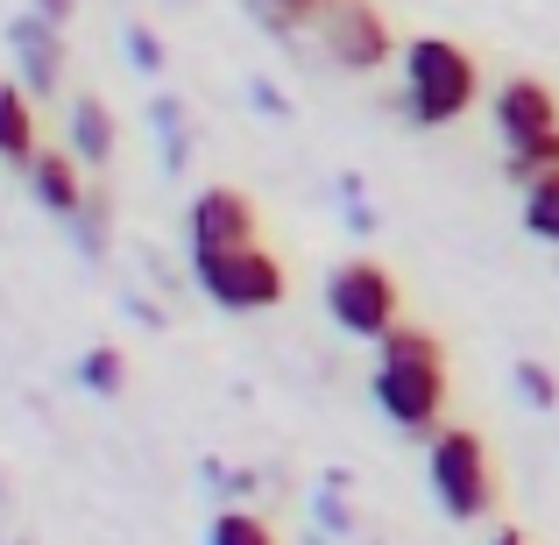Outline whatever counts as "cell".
Masks as SVG:
<instances>
[{"instance_id":"cell-1","label":"cell","mask_w":559,"mask_h":545,"mask_svg":"<svg viewBox=\"0 0 559 545\" xmlns=\"http://www.w3.org/2000/svg\"><path fill=\"white\" fill-rule=\"evenodd\" d=\"M369 396L404 439H432L447 425V347H439V333L404 319L390 341H376Z\"/></svg>"},{"instance_id":"cell-2","label":"cell","mask_w":559,"mask_h":545,"mask_svg":"<svg viewBox=\"0 0 559 545\" xmlns=\"http://www.w3.org/2000/svg\"><path fill=\"white\" fill-rule=\"evenodd\" d=\"M481 99H489V93H481L475 50H461L453 36H411V43H404L390 107L404 114L411 128H453L461 114H475Z\"/></svg>"},{"instance_id":"cell-3","label":"cell","mask_w":559,"mask_h":545,"mask_svg":"<svg viewBox=\"0 0 559 545\" xmlns=\"http://www.w3.org/2000/svg\"><path fill=\"white\" fill-rule=\"evenodd\" d=\"M425 475H432V496L453 524H481L496 510V467L475 425H439L425 439Z\"/></svg>"},{"instance_id":"cell-4","label":"cell","mask_w":559,"mask_h":545,"mask_svg":"<svg viewBox=\"0 0 559 545\" xmlns=\"http://www.w3.org/2000/svg\"><path fill=\"white\" fill-rule=\"evenodd\" d=\"M326 319L347 341H390L404 327V291L376 256H347L326 270Z\"/></svg>"},{"instance_id":"cell-5","label":"cell","mask_w":559,"mask_h":545,"mask_svg":"<svg viewBox=\"0 0 559 545\" xmlns=\"http://www.w3.org/2000/svg\"><path fill=\"white\" fill-rule=\"evenodd\" d=\"M191 284H199V298L219 305V312H270V305H284L290 276H284V262L255 241V248H227V256H191Z\"/></svg>"},{"instance_id":"cell-6","label":"cell","mask_w":559,"mask_h":545,"mask_svg":"<svg viewBox=\"0 0 559 545\" xmlns=\"http://www.w3.org/2000/svg\"><path fill=\"white\" fill-rule=\"evenodd\" d=\"M319 50H326L333 71H347V79H369V71H382L396 50V28L390 14L376 8V0H326V14H319Z\"/></svg>"},{"instance_id":"cell-7","label":"cell","mask_w":559,"mask_h":545,"mask_svg":"<svg viewBox=\"0 0 559 545\" xmlns=\"http://www.w3.org/2000/svg\"><path fill=\"white\" fill-rule=\"evenodd\" d=\"M8 57H14V85H28L36 99H57V85H64V28L43 22L36 8L8 14Z\"/></svg>"},{"instance_id":"cell-8","label":"cell","mask_w":559,"mask_h":545,"mask_svg":"<svg viewBox=\"0 0 559 545\" xmlns=\"http://www.w3.org/2000/svg\"><path fill=\"white\" fill-rule=\"evenodd\" d=\"M255 248V199L241 185H205L191 199V256H227Z\"/></svg>"},{"instance_id":"cell-9","label":"cell","mask_w":559,"mask_h":545,"mask_svg":"<svg viewBox=\"0 0 559 545\" xmlns=\"http://www.w3.org/2000/svg\"><path fill=\"white\" fill-rule=\"evenodd\" d=\"M489 114H496V135L518 150V142H538L559 128V93L546 79H532V71H518V79H503L489 93Z\"/></svg>"},{"instance_id":"cell-10","label":"cell","mask_w":559,"mask_h":545,"mask_svg":"<svg viewBox=\"0 0 559 545\" xmlns=\"http://www.w3.org/2000/svg\"><path fill=\"white\" fill-rule=\"evenodd\" d=\"M22 185H28V199H36L43 213L57 220V227H64V220L79 213L85 199H93V191H85V164H79V156H71V150H43L36 164L22 170Z\"/></svg>"},{"instance_id":"cell-11","label":"cell","mask_w":559,"mask_h":545,"mask_svg":"<svg viewBox=\"0 0 559 545\" xmlns=\"http://www.w3.org/2000/svg\"><path fill=\"white\" fill-rule=\"evenodd\" d=\"M114 142H121V128H114L107 99L79 93V99H71V114H64V150L79 156L85 170H99V164H114Z\"/></svg>"},{"instance_id":"cell-12","label":"cell","mask_w":559,"mask_h":545,"mask_svg":"<svg viewBox=\"0 0 559 545\" xmlns=\"http://www.w3.org/2000/svg\"><path fill=\"white\" fill-rule=\"evenodd\" d=\"M0 156H8L14 170H28L43 156V142H36V93H28V85H0Z\"/></svg>"},{"instance_id":"cell-13","label":"cell","mask_w":559,"mask_h":545,"mask_svg":"<svg viewBox=\"0 0 559 545\" xmlns=\"http://www.w3.org/2000/svg\"><path fill=\"white\" fill-rule=\"evenodd\" d=\"M107 227H114V199H107V191H93V199H85L79 213L64 220V234L79 241V256H85V262L107 256Z\"/></svg>"},{"instance_id":"cell-14","label":"cell","mask_w":559,"mask_h":545,"mask_svg":"<svg viewBox=\"0 0 559 545\" xmlns=\"http://www.w3.org/2000/svg\"><path fill=\"white\" fill-rule=\"evenodd\" d=\"M503 170H510V185H538V178H559V128L552 135H538V142H518V150L503 156Z\"/></svg>"},{"instance_id":"cell-15","label":"cell","mask_w":559,"mask_h":545,"mask_svg":"<svg viewBox=\"0 0 559 545\" xmlns=\"http://www.w3.org/2000/svg\"><path fill=\"white\" fill-rule=\"evenodd\" d=\"M150 121H156V142H164V170H185V156H191L185 107H178L170 93H156V99H150Z\"/></svg>"},{"instance_id":"cell-16","label":"cell","mask_w":559,"mask_h":545,"mask_svg":"<svg viewBox=\"0 0 559 545\" xmlns=\"http://www.w3.org/2000/svg\"><path fill=\"white\" fill-rule=\"evenodd\" d=\"M205 545H284V538H276V524L270 518H255V510H219V518H213V532H205Z\"/></svg>"},{"instance_id":"cell-17","label":"cell","mask_w":559,"mask_h":545,"mask_svg":"<svg viewBox=\"0 0 559 545\" xmlns=\"http://www.w3.org/2000/svg\"><path fill=\"white\" fill-rule=\"evenodd\" d=\"M524 234H538V241H552L559 248V178H538V185H524Z\"/></svg>"},{"instance_id":"cell-18","label":"cell","mask_w":559,"mask_h":545,"mask_svg":"<svg viewBox=\"0 0 559 545\" xmlns=\"http://www.w3.org/2000/svg\"><path fill=\"white\" fill-rule=\"evenodd\" d=\"M79 382H85L93 396H114V390L128 382V362H121V347H85V355H79Z\"/></svg>"},{"instance_id":"cell-19","label":"cell","mask_w":559,"mask_h":545,"mask_svg":"<svg viewBox=\"0 0 559 545\" xmlns=\"http://www.w3.org/2000/svg\"><path fill=\"white\" fill-rule=\"evenodd\" d=\"M248 8H255L276 36H290V28H312L319 14H326V0H248Z\"/></svg>"},{"instance_id":"cell-20","label":"cell","mask_w":559,"mask_h":545,"mask_svg":"<svg viewBox=\"0 0 559 545\" xmlns=\"http://www.w3.org/2000/svg\"><path fill=\"white\" fill-rule=\"evenodd\" d=\"M121 43H128V64H135L142 79H164V64H170V57H164V43H156V28L128 22V28H121Z\"/></svg>"},{"instance_id":"cell-21","label":"cell","mask_w":559,"mask_h":545,"mask_svg":"<svg viewBox=\"0 0 559 545\" xmlns=\"http://www.w3.org/2000/svg\"><path fill=\"white\" fill-rule=\"evenodd\" d=\"M510 376H518V396H524L532 411H559V382H552L546 362H518Z\"/></svg>"},{"instance_id":"cell-22","label":"cell","mask_w":559,"mask_h":545,"mask_svg":"<svg viewBox=\"0 0 559 545\" xmlns=\"http://www.w3.org/2000/svg\"><path fill=\"white\" fill-rule=\"evenodd\" d=\"M341 199H347V227L376 234V213H369V199H361V178H341Z\"/></svg>"},{"instance_id":"cell-23","label":"cell","mask_w":559,"mask_h":545,"mask_svg":"<svg viewBox=\"0 0 559 545\" xmlns=\"http://www.w3.org/2000/svg\"><path fill=\"white\" fill-rule=\"evenodd\" d=\"M333 489H341V475H326V489H319V524H326V532H347V503H341V496H333Z\"/></svg>"},{"instance_id":"cell-24","label":"cell","mask_w":559,"mask_h":545,"mask_svg":"<svg viewBox=\"0 0 559 545\" xmlns=\"http://www.w3.org/2000/svg\"><path fill=\"white\" fill-rule=\"evenodd\" d=\"M248 93H255V107H262V114H284V121H290V99L276 93L270 79H255V85H248Z\"/></svg>"},{"instance_id":"cell-25","label":"cell","mask_w":559,"mask_h":545,"mask_svg":"<svg viewBox=\"0 0 559 545\" xmlns=\"http://www.w3.org/2000/svg\"><path fill=\"white\" fill-rule=\"evenodd\" d=\"M28 8L43 14V22H57V28H71V14H79V0H28Z\"/></svg>"},{"instance_id":"cell-26","label":"cell","mask_w":559,"mask_h":545,"mask_svg":"<svg viewBox=\"0 0 559 545\" xmlns=\"http://www.w3.org/2000/svg\"><path fill=\"white\" fill-rule=\"evenodd\" d=\"M489 545H524V532H496V538H489Z\"/></svg>"}]
</instances>
